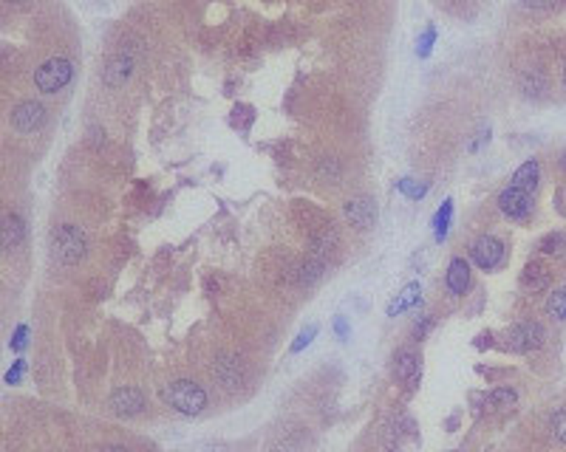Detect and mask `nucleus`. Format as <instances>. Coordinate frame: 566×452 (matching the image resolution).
Segmentation results:
<instances>
[{
  "label": "nucleus",
  "mask_w": 566,
  "mask_h": 452,
  "mask_svg": "<svg viewBox=\"0 0 566 452\" xmlns=\"http://www.w3.org/2000/svg\"><path fill=\"white\" fill-rule=\"evenodd\" d=\"M162 399H165V404H170L181 416H198L207 407L204 388L195 385V382H190V379H176V382L165 385L162 388Z\"/></svg>",
  "instance_id": "nucleus-1"
},
{
  "label": "nucleus",
  "mask_w": 566,
  "mask_h": 452,
  "mask_svg": "<svg viewBox=\"0 0 566 452\" xmlns=\"http://www.w3.org/2000/svg\"><path fill=\"white\" fill-rule=\"evenodd\" d=\"M23 241V220L18 215L4 218V249H15Z\"/></svg>",
  "instance_id": "nucleus-16"
},
{
  "label": "nucleus",
  "mask_w": 566,
  "mask_h": 452,
  "mask_svg": "<svg viewBox=\"0 0 566 452\" xmlns=\"http://www.w3.org/2000/svg\"><path fill=\"white\" fill-rule=\"evenodd\" d=\"M315 337H317V325H309V328H303V331L298 334V339L292 342V353H301V351H303V348H306V345H309V342H312Z\"/></svg>",
  "instance_id": "nucleus-25"
},
{
  "label": "nucleus",
  "mask_w": 566,
  "mask_h": 452,
  "mask_svg": "<svg viewBox=\"0 0 566 452\" xmlns=\"http://www.w3.org/2000/svg\"><path fill=\"white\" fill-rule=\"evenodd\" d=\"M450 218H453V201L448 198L442 206H439V212H436V218H434V235H436V241H445L448 238V226H450Z\"/></svg>",
  "instance_id": "nucleus-19"
},
{
  "label": "nucleus",
  "mask_w": 566,
  "mask_h": 452,
  "mask_svg": "<svg viewBox=\"0 0 566 452\" xmlns=\"http://www.w3.org/2000/svg\"><path fill=\"white\" fill-rule=\"evenodd\" d=\"M130 77V59L127 57H116L108 68H105V83L108 85H122Z\"/></svg>",
  "instance_id": "nucleus-17"
},
{
  "label": "nucleus",
  "mask_w": 566,
  "mask_h": 452,
  "mask_svg": "<svg viewBox=\"0 0 566 452\" xmlns=\"http://www.w3.org/2000/svg\"><path fill=\"white\" fill-rule=\"evenodd\" d=\"M538 252L549 255V257H563L566 255V232H549V235H544L541 243H538Z\"/></svg>",
  "instance_id": "nucleus-15"
},
{
  "label": "nucleus",
  "mask_w": 566,
  "mask_h": 452,
  "mask_svg": "<svg viewBox=\"0 0 566 452\" xmlns=\"http://www.w3.org/2000/svg\"><path fill=\"white\" fill-rule=\"evenodd\" d=\"M549 430H552V435H555L560 444H566V407H560V410L552 416Z\"/></svg>",
  "instance_id": "nucleus-23"
},
{
  "label": "nucleus",
  "mask_w": 566,
  "mask_h": 452,
  "mask_svg": "<svg viewBox=\"0 0 566 452\" xmlns=\"http://www.w3.org/2000/svg\"><path fill=\"white\" fill-rule=\"evenodd\" d=\"M549 269L546 266H541V263H527L524 266V271H521V288L527 291V294H538V291H544V288H549Z\"/></svg>",
  "instance_id": "nucleus-12"
},
{
  "label": "nucleus",
  "mask_w": 566,
  "mask_h": 452,
  "mask_svg": "<svg viewBox=\"0 0 566 452\" xmlns=\"http://www.w3.org/2000/svg\"><path fill=\"white\" fill-rule=\"evenodd\" d=\"M108 404L116 416H136V413H142V407H145V396H142V390H136V388H119L111 393Z\"/></svg>",
  "instance_id": "nucleus-8"
},
{
  "label": "nucleus",
  "mask_w": 566,
  "mask_h": 452,
  "mask_svg": "<svg viewBox=\"0 0 566 452\" xmlns=\"http://www.w3.org/2000/svg\"><path fill=\"white\" fill-rule=\"evenodd\" d=\"M445 283H448V291L450 294H464L467 285H470V263L464 257H453L450 266H448V274H445Z\"/></svg>",
  "instance_id": "nucleus-11"
},
{
  "label": "nucleus",
  "mask_w": 566,
  "mask_h": 452,
  "mask_svg": "<svg viewBox=\"0 0 566 452\" xmlns=\"http://www.w3.org/2000/svg\"><path fill=\"white\" fill-rule=\"evenodd\" d=\"M334 334H337L340 339L348 337V323H345V317H337V320H334Z\"/></svg>",
  "instance_id": "nucleus-28"
},
{
  "label": "nucleus",
  "mask_w": 566,
  "mask_h": 452,
  "mask_svg": "<svg viewBox=\"0 0 566 452\" xmlns=\"http://www.w3.org/2000/svg\"><path fill=\"white\" fill-rule=\"evenodd\" d=\"M345 218L357 226V229H368V226L377 220V206L371 198L360 195V198H348L345 201Z\"/></svg>",
  "instance_id": "nucleus-9"
},
{
  "label": "nucleus",
  "mask_w": 566,
  "mask_h": 452,
  "mask_svg": "<svg viewBox=\"0 0 566 452\" xmlns=\"http://www.w3.org/2000/svg\"><path fill=\"white\" fill-rule=\"evenodd\" d=\"M470 260H473L481 271L499 269L502 260H504V243H502L499 238H492V235H484V238H478V241L473 243V249H470Z\"/></svg>",
  "instance_id": "nucleus-5"
},
{
  "label": "nucleus",
  "mask_w": 566,
  "mask_h": 452,
  "mask_svg": "<svg viewBox=\"0 0 566 452\" xmlns=\"http://www.w3.org/2000/svg\"><path fill=\"white\" fill-rule=\"evenodd\" d=\"M499 209L510 218V220H524L532 212V192L521 190V187H504L499 192Z\"/></svg>",
  "instance_id": "nucleus-6"
},
{
  "label": "nucleus",
  "mask_w": 566,
  "mask_h": 452,
  "mask_svg": "<svg viewBox=\"0 0 566 452\" xmlns=\"http://www.w3.org/2000/svg\"><path fill=\"white\" fill-rule=\"evenodd\" d=\"M54 241V255L60 263H77L85 255V232L74 223H65L51 235Z\"/></svg>",
  "instance_id": "nucleus-3"
},
{
  "label": "nucleus",
  "mask_w": 566,
  "mask_h": 452,
  "mask_svg": "<svg viewBox=\"0 0 566 452\" xmlns=\"http://www.w3.org/2000/svg\"><path fill=\"white\" fill-rule=\"evenodd\" d=\"M216 367H219V379H221L227 388H235V385L241 382V370H238V362H235V359H227V356H224Z\"/></svg>",
  "instance_id": "nucleus-21"
},
{
  "label": "nucleus",
  "mask_w": 566,
  "mask_h": 452,
  "mask_svg": "<svg viewBox=\"0 0 566 452\" xmlns=\"http://www.w3.org/2000/svg\"><path fill=\"white\" fill-rule=\"evenodd\" d=\"M563 88H566V68H563Z\"/></svg>",
  "instance_id": "nucleus-32"
},
{
  "label": "nucleus",
  "mask_w": 566,
  "mask_h": 452,
  "mask_svg": "<svg viewBox=\"0 0 566 452\" xmlns=\"http://www.w3.org/2000/svg\"><path fill=\"white\" fill-rule=\"evenodd\" d=\"M504 339H507L504 345H507L510 351H516V353H530V351L544 348L546 331H544L541 323H518V325H513V328L507 331Z\"/></svg>",
  "instance_id": "nucleus-4"
},
{
  "label": "nucleus",
  "mask_w": 566,
  "mask_h": 452,
  "mask_svg": "<svg viewBox=\"0 0 566 452\" xmlns=\"http://www.w3.org/2000/svg\"><path fill=\"white\" fill-rule=\"evenodd\" d=\"M524 6H532V9H549V6H555V0H524Z\"/></svg>",
  "instance_id": "nucleus-29"
},
{
  "label": "nucleus",
  "mask_w": 566,
  "mask_h": 452,
  "mask_svg": "<svg viewBox=\"0 0 566 452\" xmlns=\"http://www.w3.org/2000/svg\"><path fill=\"white\" fill-rule=\"evenodd\" d=\"M394 373L396 379L416 388L419 385V376H422V365H419V356L413 351H399L396 359H394Z\"/></svg>",
  "instance_id": "nucleus-10"
},
{
  "label": "nucleus",
  "mask_w": 566,
  "mask_h": 452,
  "mask_svg": "<svg viewBox=\"0 0 566 452\" xmlns=\"http://www.w3.org/2000/svg\"><path fill=\"white\" fill-rule=\"evenodd\" d=\"M419 299H422V288H419V283H408V285L402 288V294H396V299L388 306V317H396V314L413 309V306L419 303Z\"/></svg>",
  "instance_id": "nucleus-13"
},
{
  "label": "nucleus",
  "mask_w": 566,
  "mask_h": 452,
  "mask_svg": "<svg viewBox=\"0 0 566 452\" xmlns=\"http://www.w3.org/2000/svg\"><path fill=\"white\" fill-rule=\"evenodd\" d=\"M23 370H26V359H18L9 370H6V385H18L23 379Z\"/></svg>",
  "instance_id": "nucleus-26"
},
{
  "label": "nucleus",
  "mask_w": 566,
  "mask_h": 452,
  "mask_svg": "<svg viewBox=\"0 0 566 452\" xmlns=\"http://www.w3.org/2000/svg\"><path fill=\"white\" fill-rule=\"evenodd\" d=\"M434 40H436V29H434V26H428V29L422 31V37H419L416 54H419V57H428V54H431V48H434Z\"/></svg>",
  "instance_id": "nucleus-24"
},
{
  "label": "nucleus",
  "mask_w": 566,
  "mask_h": 452,
  "mask_svg": "<svg viewBox=\"0 0 566 452\" xmlns=\"http://www.w3.org/2000/svg\"><path fill=\"white\" fill-rule=\"evenodd\" d=\"M546 314L552 320H566V285L563 288H555L546 299Z\"/></svg>",
  "instance_id": "nucleus-20"
},
{
  "label": "nucleus",
  "mask_w": 566,
  "mask_h": 452,
  "mask_svg": "<svg viewBox=\"0 0 566 452\" xmlns=\"http://www.w3.org/2000/svg\"><path fill=\"white\" fill-rule=\"evenodd\" d=\"M396 187H399L402 195H408V198H413V201H419L424 192H428V184H422V181H416V178H402V181H396Z\"/></svg>",
  "instance_id": "nucleus-22"
},
{
  "label": "nucleus",
  "mask_w": 566,
  "mask_h": 452,
  "mask_svg": "<svg viewBox=\"0 0 566 452\" xmlns=\"http://www.w3.org/2000/svg\"><path fill=\"white\" fill-rule=\"evenodd\" d=\"M26 337H29V325H18L15 337H12V348L15 351H23L26 348Z\"/></svg>",
  "instance_id": "nucleus-27"
},
{
  "label": "nucleus",
  "mask_w": 566,
  "mask_h": 452,
  "mask_svg": "<svg viewBox=\"0 0 566 452\" xmlns=\"http://www.w3.org/2000/svg\"><path fill=\"white\" fill-rule=\"evenodd\" d=\"M538 162L535 159H530V162H524L516 173H513V187H521V190H527V192H535V187H538Z\"/></svg>",
  "instance_id": "nucleus-14"
},
{
  "label": "nucleus",
  "mask_w": 566,
  "mask_h": 452,
  "mask_svg": "<svg viewBox=\"0 0 566 452\" xmlns=\"http://www.w3.org/2000/svg\"><path fill=\"white\" fill-rule=\"evenodd\" d=\"M46 122V108L40 102H20L12 111V127L18 133H34Z\"/></svg>",
  "instance_id": "nucleus-7"
},
{
  "label": "nucleus",
  "mask_w": 566,
  "mask_h": 452,
  "mask_svg": "<svg viewBox=\"0 0 566 452\" xmlns=\"http://www.w3.org/2000/svg\"><path fill=\"white\" fill-rule=\"evenodd\" d=\"M516 402H518V396H516V390H510V388H499V390H492V393L484 396V404H490L492 410H507V407H513Z\"/></svg>",
  "instance_id": "nucleus-18"
},
{
  "label": "nucleus",
  "mask_w": 566,
  "mask_h": 452,
  "mask_svg": "<svg viewBox=\"0 0 566 452\" xmlns=\"http://www.w3.org/2000/svg\"><path fill=\"white\" fill-rule=\"evenodd\" d=\"M560 167H563V170H566V153H563V156H560Z\"/></svg>",
  "instance_id": "nucleus-31"
},
{
  "label": "nucleus",
  "mask_w": 566,
  "mask_h": 452,
  "mask_svg": "<svg viewBox=\"0 0 566 452\" xmlns=\"http://www.w3.org/2000/svg\"><path fill=\"white\" fill-rule=\"evenodd\" d=\"M99 452H130V449H125V446H105V449H99Z\"/></svg>",
  "instance_id": "nucleus-30"
},
{
  "label": "nucleus",
  "mask_w": 566,
  "mask_h": 452,
  "mask_svg": "<svg viewBox=\"0 0 566 452\" xmlns=\"http://www.w3.org/2000/svg\"><path fill=\"white\" fill-rule=\"evenodd\" d=\"M71 73H74V68L65 57H51L34 71V85L43 94H57L71 83Z\"/></svg>",
  "instance_id": "nucleus-2"
}]
</instances>
